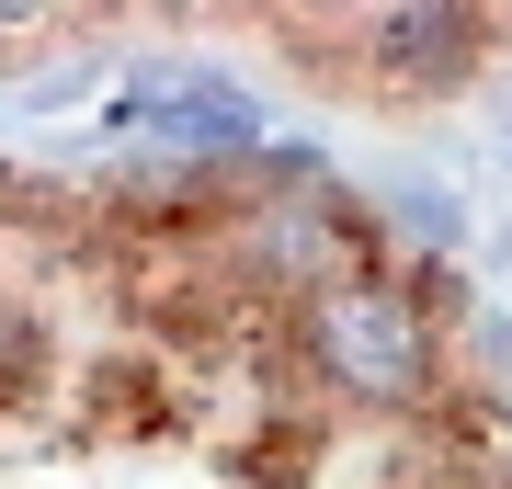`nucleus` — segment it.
Masks as SVG:
<instances>
[{
    "label": "nucleus",
    "mask_w": 512,
    "mask_h": 489,
    "mask_svg": "<svg viewBox=\"0 0 512 489\" xmlns=\"http://www.w3.org/2000/svg\"><path fill=\"white\" fill-rule=\"evenodd\" d=\"M239 23L274 35L296 57V80L353 91V103H433V91H467L512 46V12H433V0H410V12H353V0H330V12H239Z\"/></svg>",
    "instance_id": "f257e3e1"
},
{
    "label": "nucleus",
    "mask_w": 512,
    "mask_h": 489,
    "mask_svg": "<svg viewBox=\"0 0 512 489\" xmlns=\"http://www.w3.org/2000/svg\"><path fill=\"white\" fill-rule=\"evenodd\" d=\"M114 114L126 126H183V137H251V114H239V91L217 80V69H160V80H126L114 91Z\"/></svg>",
    "instance_id": "f03ea898"
},
{
    "label": "nucleus",
    "mask_w": 512,
    "mask_h": 489,
    "mask_svg": "<svg viewBox=\"0 0 512 489\" xmlns=\"http://www.w3.org/2000/svg\"><path fill=\"white\" fill-rule=\"evenodd\" d=\"M57 35H92V12H0V57H23V46H57Z\"/></svg>",
    "instance_id": "7ed1b4c3"
}]
</instances>
